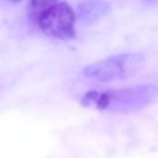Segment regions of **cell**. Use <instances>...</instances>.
<instances>
[{"label": "cell", "instance_id": "1", "mask_svg": "<svg viewBox=\"0 0 158 158\" xmlns=\"http://www.w3.org/2000/svg\"><path fill=\"white\" fill-rule=\"evenodd\" d=\"M157 99L158 85L139 84L104 91H88L80 99V104L88 109L127 114L142 110L152 105Z\"/></svg>", "mask_w": 158, "mask_h": 158}, {"label": "cell", "instance_id": "2", "mask_svg": "<svg viewBox=\"0 0 158 158\" xmlns=\"http://www.w3.org/2000/svg\"><path fill=\"white\" fill-rule=\"evenodd\" d=\"M144 64L141 53H120L86 65L83 75L96 81H115L135 75Z\"/></svg>", "mask_w": 158, "mask_h": 158}, {"label": "cell", "instance_id": "3", "mask_svg": "<svg viewBox=\"0 0 158 158\" xmlns=\"http://www.w3.org/2000/svg\"><path fill=\"white\" fill-rule=\"evenodd\" d=\"M38 25L42 32L52 38L69 40L75 36V14L64 1L57 2L41 12Z\"/></svg>", "mask_w": 158, "mask_h": 158}, {"label": "cell", "instance_id": "4", "mask_svg": "<svg viewBox=\"0 0 158 158\" xmlns=\"http://www.w3.org/2000/svg\"><path fill=\"white\" fill-rule=\"evenodd\" d=\"M110 5L104 0H83L78 5V19L84 25H91L106 16Z\"/></svg>", "mask_w": 158, "mask_h": 158}, {"label": "cell", "instance_id": "5", "mask_svg": "<svg viewBox=\"0 0 158 158\" xmlns=\"http://www.w3.org/2000/svg\"><path fill=\"white\" fill-rule=\"evenodd\" d=\"M57 2L58 0H31V9L35 14L40 15L41 12H43L44 10H47L48 7L53 6Z\"/></svg>", "mask_w": 158, "mask_h": 158}, {"label": "cell", "instance_id": "6", "mask_svg": "<svg viewBox=\"0 0 158 158\" xmlns=\"http://www.w3.org/2000/svg\"><path fill=\"white\" fill-rule=\"evenodd\" d=\"M7 1H10V2H19V1H21V0H7Z\"/></svg>", "mask_w": 158, "mask_h": 158}, {"label": "cell", "instance_id": "7", "mask_svg": "<svg viewBox=\"0 0 158 158\" xmlns=\"http://www.w3.org/2000/svg\"><path fill=\"white\" fill-rule=\"evenodd\" d=\"M146 1H149V2H154V1H158V0H146Z\"/></svg>", "mask_w": 158, "mask_h": 158}]
</instances>
